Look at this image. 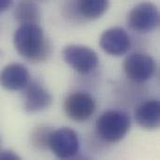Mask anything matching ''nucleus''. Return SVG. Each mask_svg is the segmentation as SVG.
Returning <instances> with one entry per match:
<instances>
[{"label": "nucleus", "instance_id": "nucleus-14", "mask_svg": "<svg viewBox=\"0 0 160 160\" xmlns=\"http://www.w3.org/2000/svg\"><path fill=\"white\" fill-rule=\"evenodd\" d=\"M51 133L52 132L48 131L46 128H38L36 129L31 136L33 145H36L38 148L45 147L46 145L49 147V139Z\"/></svg>", "mask_w": 160, "mask_h": 160}, {"label": "nucleus", "instance_id": "nucleus-2", "mask_svg": "<svg viewBox=\"0 0 160 160\" xmlns=\"http://www.w3.org/2000/svg\"><path fill=\"white\" fill-rule=\"evenodd\" d=\"M131 120L122 111H108L97 120L96 128L100 139L107 142L116 143L122 141L129 131Z\"/></svg>", "mask_w": 160, "mask_h": 160}, {"label": "nucleus", "instance_id": "nucleus-16", "mask_svg": "<svg viewBox=\"0 0 160 160\" xmlns=\"http://www.w3.org/2000/svg\"><path fill=\"white\" fill-rule=\"evenodd\" d=\"M13 0H0V10L6 11L12 4Z\"/></svg>", "mask_w": 160, "mask_h": 160}, {"label": "nucleus", "instance_id": "nucleus-7", "mask_svg": "<svg viewBox=\"0 0 160 160\" xmlns=\"http://www.w3.org/2000/svg\"><path fill=\"white\" fill-rule=\"evenodd\" d=\"M96 102L93 97L85 92H76L68 96L64 102L67 116L75 122H84L95 112Z\"/></svg>", "mask_w": 160, "mask_h": 160}, {"label": "nucleus", "instance_id": "nucleus-10", "mask_svg": "<svg viewBox=\"0 0 160 160\" xmlns=\"http://www.w3.org/2000/svg\"><path fill=\"white\" fill-rule=\"evenodd\" d=\"M29 83L28 69L21 64L6 66L1 72V84L9 91L24 89Z\"/></svg>", "mask_w": 160, "mask_h": 160}, {"label": "nucleus", "instance_id": "nucleus-12", "mask_svg": "<svg viewBox=\"0 0 160 160\" xmlns=\"http://www.w3.org/2000/svg\"><path fill=\"white\" fill-rule=\"evenodd\" d=\"M40 9L33 0H21L14 9V18L22 24H38L40 22Z\"/></svg>", "mask_w": 160, "mask_h": 160}, {"label": "nucleus", "instance_id": "nucleus-15", "mask_svg": "<svg viewBox=\"0 0 160 160\" xmlns=\"http://www.w3.org/2000/svg\"><path fill=\"white\" fill-rule=\"evenodd\" d=\"M0 158L1 159H20V158L11 151H3Z\"/></svg>", "mask_w": 160, "mask_h": 160}, {"label": "nucleus", "instance_id": "nucleus-4", "mask_svg": "<svg viewBox=\"0 0 160 160\" xmlns=\"http://www.w3.org/2000/svg\"><path fill=\"white\" fill-rule=\"evenodd\" d=\"M62 55L70 68L82 74H88L94 71L99 62L97 52L84 45H68L63 50Z\"/></svg>", "mask_w": 160, "mask_h": 160}, {"label": "nucleus", "instance_id": "nucleus-9", "mask_svg": "<svg viewBox=\"0 0 160 160\" xmlns=\"http://www.w3.org/2000/svg\"><path fill=\"white\" fill-rule=\"evenodd\" d=\"M52 96L40 84L31 82L25 87L23 108L27 112H38L44 111L52 105Z\"/></svg>", "mask_w": 160, "mask_h": 160}, {"label": "nucleus", "instance_id": "nucleus-5", "mask_svg": "<svg viewBox=\"0 0 160 160\" xmlns=\"http://www.w3.org/2000/svg\"><path fill=\"white\" fill-rule=\"evenodd\" d=\"M154 58L144 52H133L124 62V70L128 79L142 83L150 80L156 71Z\"/></svg>", "mask_w": 160, "mask_h": 160}, {"label": "nucleus", "instance_id": "nucleus-3", "mask_svg": "<svg viewBox=\"0 0 160 160\" xmlns=\"http://www.w3.org/2000/svg\"><path fill=\"white\" fill-rule=\"evenodd\" d=\"M128 27L137 33H149L160 23V13L157 6L151 2H141L128 13L127 18Z\"/></svg>", "mask_w": 160, "mask_h": 160}, {"label": "nucleus", "instance_id": "nucleus-11", "mask_svg": "<svg viewBox=\"0 0 160 160\" xmlns=\"http://www.w3.org/2000/svg\"><path fill=\"white\" fill-rule=\"evenodd\" d=\"M135 120L143 129H158L160 128V101L148 100L142 103L135 112Z\"/></svg>", "mask_w": 160, "mask_h": 160}, {"label": "nucleus", "instance_id": "nucleus-8", "mask_svg": "<svg viewBox=\"0 0 160 160\" xmlns=\"http://www.w3.org/2000/svg\"><path fill=\"white\" fill-rule=\"evenodd\" d=\"M99 46L110 55L121 56L129 50L130 38L125 29L112 27L105 30L100 36Z\"/></svg>", "mask_w": 160, "mask_h": 160}, {"label": "nucleus", "instance_id": "nucleus-1", "mask_svg": "<svg viewBox=\"0 0 160 160\" xmlns=\"http://www.w3.org/2000/svg\"><path fill=\"white\" fill-rule=\"evenodd\" d=\"M13 44L17 52L31 63L46 61L52 45L38 24H22L14 33Z\"/></svg>", "mask_w": 160, "mask_h": 160}, {"label": "nucleus", "instance_id": "nucleus-6", "mask_svg": "<svg viewBox=\"0 0 160 160\" xmlns=\"http://www.w3.org/2000/svg\"><path fill=\"white\" fill-rule=\"evenodd\" d=\"M79 139L77 133L70 128H61L51 133L49 148L61 159L74 157L79 151Z\"/></svg>", "mask_w": 160, "mask_h": 160}, {"label": "nucleus", "instance_id": "nucleus-13", "mask_svg": "<svg viewBox=\"0 0 160 160\" xmlns=\"http://www.w3.org/2000/svg\"><path fill=\"white\" fill-rule=\"evenodd\" d=\"M109 8V0H77L79 13L87 20L100 18Z\"/></svg>", "mask_w": 160, "mask_h": 160}]
</instances>
